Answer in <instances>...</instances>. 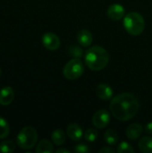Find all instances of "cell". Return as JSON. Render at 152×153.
<instances>
[{
  "label": "cell",
  "instance_id": "11",
  "mask_svg": "<svg viewBox=\"0 0 152 153\" xmlns=\"http://www.w3.org/2000/svg\"><path fill=\"white\" fill-rule=\"evenodd\" d=\"M66 134H67L68 137L71 140L75 141V142H78V141H80L82 139V134H83V132H82V127L78 124L73 123V124H70L67 126V128H66Z\"/></svg>",
  "mask_w": 152,
  "mask_h": 153
},
{
  "label": "cell",
  "instance_id": "16",
  "mask_svg": "<svg viewBox=\"0 0 152 153\" xmlns=\"http://www.w3.org/2000/svg\"><path fill=\"white\" fill-rule=\"evenodd\" d=\"M104 139H105V142L108 145L114 146V145H116L118 143L119 136H118V134L116 133V130H114V129H108V131H106V133L104 134Z\"/></svg>",
  "mask_w": 152,
  "mask_h": 153
},
{
  "label": "cell",
  "instance_id": "2",
  "mask_svg": "<svg viewBox=\"0 0 152 153\" xmlns=\"http://www.w3.org/2000/svg\"><path fill=\"white\" fill-rule=\"evenodd\" d=\"M86 65L92 71L103 70L109 62V54L102 47L93 46L90 48L84 56Z\"/></svg>",
  "mask_w": 152,
  "mask_h": 153
},
{
  "label": "cell",
  "instance_id": "24",
  "mask_svg": "<svg viewBox=\"0 0 152 153\" xmlns=\"http://www.w3.org/2000/svg\"><path fill=\"white\" fill-rule=\"evenodd\" d=\"M145 133L152 135V122H150L145 126Z\"/></svg>",
  "mask_w": 152,
  "mask_h": 153
},
{
  "label": "cell",
  "instance_id": "7",
  "mask_svg": "<svg viewBox=\"0 0 152 153\" xmlns=\"http://www.w3.org/2000/svg\"><path fill=\"white\" fill-rule=\"evenodd\" d=\"M42 44L47 49L54 51L59 48L61 42L56 34L53 32H46L42 36Z\"/></svg>",
  "mask_w": 152,
  "mask_h": 153
},
{
  "label": "cell",
  "instance_id": "14",
  "mask_svg": "<svg viewBox=\"0 0 152 153\" xmlns=\"http://www.w3.org/2000/svg\"><path fill=\"white\" fill-rule=\"evenodd\" d=\"M51 139L54 144H56V146H62L66 141L65 133L62 129H56L52 132Z\"/></svg>",
  "mask_w": 152,
  "mask_h": 153
},
{
  "label": "cell",
  "instance_id": "3",
  "mask_svg": "<svg viewBox=\"0 0 152 153\" xmlns=\"http://www.w3.org/2000/svg\"><path fill=\"white\" fill-rule=\"evenodd\" d=\"M124 27L129 34L138 36L145 29V21L139 13L131 12L124 17Z\"/></svg>",
  "mask_w": 152,
  "mask_h": 153
},
{
  "label": "cell",
  "instance_id": "5",
  "mask_svg": "<svg viewBox=\"0 0 152 153\" xmlns=\"http://www.w3.org/2000/svg\"><path fill=\"white\" fill-rule=\"evenodd\" d=\"M84 73V65L80 58H73L63 69V74L67 80H76Z\"/></svg>",
  "mask_w": 152,
  "mask_h": 153
},
{
  "label": "cell",
  "instance_id": "12",
  "mask_svg": "<svg viewBox=\"0 0 152 153\" xmlns=\"http://www.w3.org/2000/svg\"><path fill=\"white\" fill-rule=\"evenodd\" d=\"M143 132V127L141 124H132L126 129V136L132 141H135L140 138Z\"/></svg>",
  "mask_w": 152,
  "mask_h": 153
},
{
  "label": "cell",
  "instance_id": "8",
  "mask_svg": "<svg viewBox=\"0 0 152 153\" xmlns=\"http://www.w3.org/2000/svg\"><path fill=\"white\" fill-rule=\"evenodd\" d=\"M125 7L119 4H111L107 11V14L109 19L113 21H119L125 17Z\"/></svg>",
  "mask_w": 152,
  "mask_h": 153
},
{
  "label": "cell",
  "instance_id": "23",
  "mask_svg": "<svg viewBox=\"0 0 152 153\" xmlns=\"http://www.w3.org/2000/svg\"><path fill=\"white\" fill-rule=\"evenodd\" d=\"M74 152L76 153H89L90 152V148L85 143H80L75 146Z\"/></svg>",
  "mask_w": 152,
  "mask_h": 153
},
{
  "label": "cell",
  "instance_id": "27",
  "mask_svg": "<svg viewBox=\"0 0 152 153\" xmlns=\"http://www.w3.org/2000/svg\"><path fill=\"white\" fill-rule=\"evenodd\" d=\"M1 74H2V71H1V69H0V76H1Z\"/></svg>",
  "mask_w": 152,
  "mask_h": 153
},
{
  "label": "cell",
  "instance_id": "22",
  "mask_svg": "<svg viewBox=\"0 0 152 153\" xmlns=\"http://www.w3.org/2000/svg\"><path fill=\"white\" fill-rule=\"evenodd\" d=\"M116 152L119 153H133L134 152V150H133V148L132 147V145L129 144L128 143H126V142H122V143L118 145Z\"/></svg>",
  "mask_w": 152,
  "mask_h": 153
},
{
  "label": "cell",
  "instance_id": "15",
  "mask_svg": "<svg viewBox=\"0 0 152 153\" xmlns=\"http://www.w3.org/2000/svg\"><path fill=\"white\" fill-rule=\"evenodd\" d=\"M139 149L143 153H152V137L144 136L140 139L138 143Z\"/></svg>",
  "mask_w": 152,
  "mask_h": 153
},
{
  "label": "cell",
  "instance_id": "19",
  "mask_svg": "<svg viewBox=\"0 0 152 153\" xmlns=\"http://www.w3.org/2000/svg\"><path fill=\"white\" fill-rule=\"evenodd\" d=\"M10 134V126L7 121L0 117V139L6 138Z\"/></svg>",
  "mask_w": 152,
  "mask_h": 153
},
{
  "label": "cell",
  "instance_id": "9",
  "mask_svg": "<svg viewBox=\"0 0 152 153\" xmlns=\"http://www.w3.org/2000/svg\"><path fill=\"white\" fill-rule=\"evenodd\" d=\"M114 91L112 88L106 84V83H100L96 88V95L99 99L102 100H109L113 98Z\"/></svg>",
  "mask_w": 152,
  "mask_h": 153
},
{
  "label": "cell",
  "instance_id": "25",
  "mask_svg": "<svg viewBox=\"0 0 152 153\" xmlns=\"http://www.w3.org/2000/svg\"><path fill=\"white\" fill-rule=\"evenodd\" d=\"M116 151L112 148H109V147H104L102 149H100L99 151V152L100 153H108V152H115Z\"/></svg>",
  "mask_w": 152,
  "mask_h": 153
},
{
  "label": "cell",
  "instance_id": "26",
  "mask_svg": "<svg viewBox=\"0 0 152 153\" xmlns=\"http://www.w3.org/2000/svg\"><path fill=\"white\" fill-rule=\"evenodd\" d=\"M56 153H62V152L70 153V151H69V150H67V149H64V148H62V149H58V150H56Z\"/></svg>",
  "mask_w": 152,
  "mask_h": 153
},
{
  "label": "cell",
  "instance_id": "4",
  "mask_svg": "<svg viewBox=\"0 0 152 153\" xmlns=\"http://www.w3.org/2000/svg\"><path fill=\"white\" fill-rule=\"evenodd\" d=\"M38 142V133L31 126L23 127L17 135V144L22 150H30Z\"/></svg>",
  "mask_w": 152,
  "mask_h": 153
},
{
  "label": "cell",
  "instance_id": "17",
  "mask_svg": "<svg viewBox=\"0 0 152 153\" xmlns=\"http://www.w3.org/2000/svg\"><path fill=\"white\" fill-rule=\"evenodd\" d=\"M54 151L53 149V144L51 143L50 141L47 139L41 140L36 148V152L37 153H52Z\"/></svg>",
  "mask_w": 152,
  "mask_h": 153
},
{
  "label": "cell",
  "instance_id": "18",
  "mask_svg": "<svg viewBox=\"0 0 152 153\" xmlns=\"http://www.w3.org/2000/svg\"><path fill=\"white\" fill-rule=\"evenodd\" d=\"M15 150V143L11 140H4L0 143V152L3 153H11Z\"/></svg>",
  "mask_w": 152,
  "mask_h": 153
},
{
  "label": "cell",
  "instance_id": "13",
  "mask_svg": "<svg viewBox=\"0 0 152 153\" xmlns=\"http://www.w3.org/2000/svg\"><path fill=\"white\" fill-rule=\"evenodd\" d=\"M77 39L82 47L88 48L91 45L93 40V36L91 32L88 30H82L77 34Z\"/></svg>",
  "mask_w": 152,
  "mask_h": 153
},
{
  "label": "cell",
  "instance_id": "10",
  "mask_svg": "<svg viewBox=\"0 0 152 153\" xmlns=\"http://www.w3.org/2000/svg\"><path fill=\"white\" fill-rule=\"evenodd\" d=\"M14 99V91L12 87L6 86L0 90V105L8 106Z\"/></svg>",
  "mask_w": 152,
  "mask_h": 153
},
{
  "label": "cell",
  "instance_id": "20",
  "mask_svg": "<svg viewBox=\"0 0 152 153\" xmlns=\"http://www.w3.org/2000/svg\"><path fill=\"white\" fill-rule=\"evenodd\" d=\"M68 52H69V55L71 56H73L74 58H80L81 59V57H82L83 55H84V52H83L82 48H80V46H78V45L70 46Z\"/></svg>",
  "mask_w": 152,
  "mask_h": 153
},
{
  "label": "cell",
  "instance_id": "1",
  "mask_svg": "<svg viewBox=\"0 0 152 153\" xmlns=\"http://www.w3.org/2000/svg\"><path fill=\"white\" fill-rule=\"evenodd\" d=\"M109 107L114 117L125 122L137 115L140 109V102L133 93L124 92L113 98Z\"/></svg>",
  "mask_w": 152,
  "mask_h": 153
},
{
  "label": "cell",
  "instance_id": "6",
  "mask_svg": "<svg viewBox=\"0 0 152 153\" xmlns=\"http://www.w3.org/2000/svg\"><path fill=\"white\" fill-rule=\"evenodd\" d=\"M109 122H110V114L107 109L98 110L92 117V124L98 129H103L107 127Z\"/></svg>",
  "mask_w": 152,
  "mask_h": 153
},
{
  "label": "cell",
  "instance_id": "21",
  "mask_svg": "<svg viewBox=\"0 0 152 153\" xmlns=\"http://www.w3.org/2000/svg\"><path fill=\"white\" fill-rule=\"evenodd\" d=\"M99 137V133L97 130L93 129V128H90L88 129L85 134H84V138L87 142L89 143H93L95 142Z\"/></svg>",
  "mask_w": 152,
  "mask_h": 153
}]
</instances>
